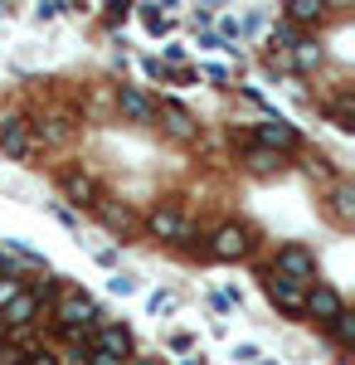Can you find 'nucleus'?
<instances>
[{
	"mask_svg": "<svg viewBox=\"0 0 355 365\" xmlns=\"http://www.w3.org/2000/svg\"><path fill=\"white\" fill-rule=\"evenodd\" d=\"M273 278H282V282H292V287L307 292L317 282V253L307 249V244H282L277 258H273Z\"/></svg>",
	"mask_w": 355,
	"mask_h": 365,
	"instance_id": "nucleus-1",
	"label": "nucleus"
},
{
	"mask_svg": "<svg viewBox=\"0 0 355 365\" xmlns=\"http://www.w3.org/2000/svg\"><path fill=\"white\" fill-rule=\"evenodd\" d=\"M54 322H58V331H88V327H98V302L88 292H68L54 307Z\"/></svg>",
	"mask_w": 355,
	"mask_h": 365,
	"instance_id": "nucleus-2",
	"label": "nucleus"
},
{
	"mask_svg": "<svg viewBox=\"0 0 355 365\" xmlns=\"http://www.w3.org/2000/svg\"><path fill=\"white\" fill-rule=\"evenodd\" d=\"M253 146H263V151H273V156H287V151H297L302 137L292 122H282V117H263L258 122V132H253Z\"/></svg>",
	"mask_w": 355,
	"mask_h": 365,
	"instance_id": "nucleus-3",
	"label": "nucleus"
},
{
	"mask_svg": "<svg viewBox=\"0 0 355 365\" xmlns=\"http://www.w3.org/2000/svg\"><path fill=\"white\" fill-rule=\"evenodd\" d=\"M302 312H307L312 322L331 327V322H336V317L346 312V297H341V292H336L331 282H312V287H307V307H302Z\"/></svg>",
	"mask_w": 355,
	"mask_h": 365,
	"instance_id": "nucleus-4",
	"label": "nucleus"
},
{
	"mask_svg": "<svg viewBox=\"0 0 355 365\" xmlns=\"http://www.w3.org/2000/svg\"><path fill=\"white\" fill-rule=\"evenodd\" d=\"M0 151H5L10 161L34 156V132H29L25 117H0Z\"/></svg>",
	"mask_w": 355,
	"mask_h": 365,
	"instance_id": "nucleus-5",
	"label": "nucleus"
},
{
	"mask_svg": "<svg viewBox=\"0 0 355 365\" xmlns=\"http://www.w3.org/2000/svg\"><path fill=\"white\" fill-rule=\"evenodd\" d=\"M248 229L244 225H219L215 234H210V258H219V263H234V258H244L248 253Z\"/></svg>",
	"mask_w": 355,
	"mask_h": 365,
	"instance_id": "nucleus-6",
	"label": "nucleus"
},
{
	"mask_svg": "<svg viewBox=\"0 0 355 365\" xmlns=\"http://www.w3.org/2000/svg\"><path fill=\"white\" fill-rule=\"evenodd\" d=\"M146 229H151L156 239H165V244H190L195 239V229L185 225L180 210H151V215H146Z\"/></svg>",
	"mask_w": 355,
	"mask_h": 365,
	"instance_id": "nucleus-7",
	"label": "nucleus"
},
{
	"mask_svg": "<svg viewBox=\"0 0 355 365\" xmlns=\"http://www.w3.org/2000/svg\"><path fill=\"white\" fill-rule=\"evenodd\" d=\"M117 113L127 117V122H156V103L137 83H122L117 88Z\"/></svg>",
	"mask_w": 355,
	"mask_h": 365,
	"instance_id": "nucleus-8",
	"label": "nucleus"
},
{
	"mask_svg": "<svg viewBox=\"0 0 355 365\" xmlns=\"http://www.w3.org/2000/svg\"><path fill=\"white\" fill-rule=\"evenodd\" d=\"M88 351H98V356H112V361H127L132 356V331L127 327H98V336H93V346Z\"/></svg>",
	"mask_w": 355,
	"mask_h": 365,
	"instance_id": "nucleus-9",
	"label": "nucleus"
},
{
	"mask_svg": "<svg viewBox=\"0 0 355 365\" xmlns=\"http://www.w3.org/2000/svg\"><path fill=\"white\" fill-rule=\"evenodd\" d=\"M263 287H268V302H273L277 312H287V317H302V307H307V292H302V287H292V282L273 278V273H268V282H263Z\"/></svg>",
	"mask_w": 355,
	"mask_h": 365,
	"instance_id": "nucleus-10",
	"label": "nucleus"
},
{
	"mask_svg": "<svg viewBox=\"0 0 355 365\" xmlns=\"http://www.w3.org/2000/svg\"><path fill=\"white\" fill-rule=\"evenodd\" d=\"M34 317H39V297H34V292H15V297L0 307V322H5V327H29Z\"/></svg>",
	"mask_w": 355,
	"mask_h": 365,
	"instance_id": "nucleus-11",
	"label": "nucleus"
},
{
	"mask_svg": "<svg viewBox=\"0 0 355 365\" xmlns=\"http://www.w3.org/2000/svg\"><path fill=\"white\" fill-rule=\"evenodd\" d=\"M156 113L165 117V132H170V137H195V117L185 113L180 103H161Z\"/></svg>",
	"mask_w": 355,
	"mask_h": 365,
	"instance_id": "nucleus-12",
	"label": "nucleus"
},
{
	"mask_svg": "<svg viewBox=\"0 0 355 365\" xmlns=\"http://www.w3.org/2000/svg\"><path fill=\"white\" fill-rule=\"evenodd\" d=\"M63 190H68L73 205H98V185H93L88 175H78V170H73V175H63Z\"/></svg>",
	"mask_w": 355,
	"mask_h": 365,
	"instance_id": "nucleus-13",
	"label": "nucleus"
},
{
	"mask_svg": "<svg viewBox=\"0 0 355 365\" xmlns=\"http://www.w3.org/2000/svg\"><path fill=\"white\" fill-rule=\"evenodd\" d=\"M312 20H321V5L317 0H292L287 5V25H312Z\"/></svg>",
	"mask_w": 355,
	"mask_h": 365,
	"instance_id": "nucleus-14",
	"label": "nucleus"
},
{
	"mask_svg": "<svg viewBox=\"0 0 355 365\" xmlns=\"http://www.w3.org/2000/svg\"><path fill=\"white\" fill-rule=\"evenodd\" d=\"M331 336H336V346L346 351V346H355V312H341L336 322H331Z\"/></svg>",
	"mask_w": 355,
	"mask_h": 365,
	"instance_id": "nucleus-15",
	"label": "nucleus"
},
{
	"mask_svg": "<svg viewBox=\"0 0 355 365\" xmlns=\"http://www.w3.org/2000/svg\"><path fill=\"white\" fill-rule=\"evenodd\" d=\"M244 156H248V166H253V170H277V166H282V156L263 151V146H253V141H248V151H244Z\"/></svg>",
	"mask_w": 355,
	"mask_h": 365,
	"instance_id": "nucleus-16",
	"label": "nucleus"
},
{
	"mask_svg": "<svg viewBox=\"0 0 355 365\" xmlns=\"http://www.w3.org/2000/svg\"><path fill=\"white\" fill-rule=\"evenodd\" d=\"M137 15H141V25L151 29V34H165V29H170V15H165V10H156V5H141Z\"/></svg>",
	"mask_w": 355,
	"mask_h": 365,
	"instance_id": "nucleus-17",
	"label": "nucleus"
},
{
	"mask_svg": "<svg viewBox=\"0 0 355 365\" xmlns=\"http://www.w3.org/2000/svg\"><path fill=\"white\" fill-rule=\"evenodd\" d=\"M268 44H273V49H282V54H292L302 39H297V29H292V25H277L273 34H268Z\"/></svg>",
	"mask_w": 355,
	"mask_h": 365,
	"instance_id": "nucleus-18",
	"label": "nucleus"
},
{
	"mask_svg": "<svg viewBox=\"0 0 355 365\" xmlns=\"http://www.w3.org/2000/svg\"><path fill=\"white\" fill-rule=\"evenodd\" d=\"M331 205H336V215H341V220H351V210H355V190H351V185H336V190H331Z\"/></svg>",
	"mask_w": 355,
	"mask_h": 365,
	"instance_id": "nucleus-19",
	"label": "nucleus"
},
{
	"mask_svg": "<svg viewBox=\"0 0 355 365\" xmlns=\"http://www.w3.org/2000/svg\"><path fill=\"white\" fill-rule=\"evenodd\" d=\"M292 58H297V68H312V63L321 58V44H312V39H302L297 49H292Z\"/></svg>",
	"mask_w": 355,
	"mask_h": 365,
	"instance_id": "nucleus-20",
	"label": "nucleus"
},
{
	"mask_svg": "<svg viewBox=\"0 0 355 365\" xmlns=\"http://www.w3.org/2000/svg\"><path fill=\"white\" fill-rule=\"evenodd\" d=\"M98 210H103V220H108L112 229H127V210H112V205H103V200H98Z\"/></svg>",
	"mask_w": 355,
	"mask_h": 365,
	"instance_id": "nucleus-21",
	"label": "nucleus"
},
{
	"mask_svg": "<svg viewBox=\"0 0 355 365\" xmlns=\"http://www.w3.org/2000/svg\"><path fill=\"white\" fill-rule=\"evenodd\" d=\"M15 292H25V287H20V278H0V307H5Z\"/></svg>",
	"mask_w": 355,
	"mask_h": 365,
	"instance_id": "nucleus-22",
	"label": "nucleus"
},
{
	"mask_svg": "<svg viewBox=\"0 0 355 365\" xmlns=\"http://www.w3.org/2000/svg\"><path fill=\"white\" fill-rule=\"evenodd\" d=\"M331 122H336L341 132H351V127H355V122H351V108H346V103H341V108H331Z\"/></svg>",
	"mask_w": 355,
	"mask_h": 365,
	"instance_id": "nucleus-23",
	"label": "nucleus"
},
{
	"mask_svg": "<svg viewBox=\"0 0 355 365\" xmlns=\"http://www.w3.org/2000/svg\"><path fill=\"white\" fill-rule=\"evenodd\" d=\"M170 307H175L170 292H156V297H151V317H161V312H170Z\"/></svg>",
	"mask_w": 355,
	"mask_h": 365,
	"instance_id": "nucleus-24",
	"label": "nucleus"
},
{
	"mask_svg": "<svg viewBox=\"0 0 355 365\" xmlns=\"http://www.w3.org/2000/svg\"><path fill=\"white\" fill-rule=\"evenodd\" d=\"M112 292H122V297H127V292H137V278H127V273H117V278H112Z\"/></svg>",
	"mask_w": 355,
	"mask_h": 365,
	"instance_id": "nucleus-25",
	"label": "nucleus"
},
{
	"mask_svg": "<svg viewBox=\"0 0 355 365\" xmlns=\"http://www.w3.org/2000/svg\"><path fill=\"white\" fill-rule=\"evenodd\" d=\"M63 5H68V0H44V5H39V20H54Z\"/></svg>",
	"mask_w": 355,
	"mask_h": 365,
	"instance_id": "nucleus-26",
	"label": "nucleus"
},
{
	"mask_svg": "<svg viewBox=\"0 0 355 365\" xmlns=\"http://www.w3.org/2000/svg\"><path fill=\"white\" fill-rule=\"evenodd\" d=\"M200 49H229V44H224L219 34H200Z\"/></svg>",
	"mask_w": 355,
	"mask_h": 365,
	"instance_id": "nucleus-27",
	"label": "nucleus"
},
{
	"mask_svg": "<svg viewBox=\"0 0 355 365\" xmlns=\"http://www.w3.org/2000/svg\"><path fill=\"white\" fill-rule=\"evenodd\" d=\"M88 365H127V361H112V356H98V351H88Z\"/></svg>",
	"mask_w": 355,
	"mask_h": 365,
	"instance_id": "nucleus-28",
	"label": "nucleus"
},
{
	"mask_svg": "<svg viewBox=\"0 0 355 365\" xmlns=\"http://www.w3.org/2000/svg\"><path fill=\"white\" fill-rule=\"evenodd\" d=\"M0 278H20V273H15V263H10L5 253H0Z\"/></svg>",
	"mask_w": 355,
	"mask_h": 365,
	"instance_id": "nucleus-29",
	"label": "nucleus"
},
{
	"mask_svg": "<svg viewBox=\"0 0 355 365\" xmlns=\"http://www.w3.org/2000/svg\"><path fill=\"white\" fill-rule=\"evenodd\" d=\"M15 361H20V356H15L10 346H0V365H15Z\"/></svg>",
	"mask_w": 355,
	"mask_h": 365,
	"instance_id": "nucleus-30",
	"label": "nucleus"
},
{
	"mask_svg": "<svg viewBox=\"0 0 355 365\" xmlns=\"http://www.w3.org/2000/svg\"><path fill=\"white\" fill-rule=\"evenodd\" d=\"M5 341H10V327H5V322H0V346H5Z\"/></svg>",
	"mask_w": 355,
	"mask_h": 365,
	"instance_id": "nucleus-31",
	"label": "nucleus"
},
{
	"mask_svg": "<svg viewBox=\"0 0 355 365\" xmlns=\"http://www.w3.org/2000/svg\"><path fill=\"white\" fill-rule=\"evenodd\" d=\"M15 365H29V361H15Z\"/></svg>",
	"mask_w": 355,
	"mask_h": 365,
	"instance_id": "nucleus-32",
	"label": "nucleus"
}]
</instances>
